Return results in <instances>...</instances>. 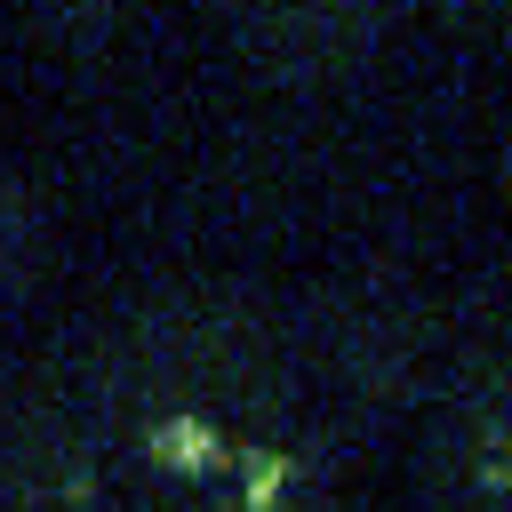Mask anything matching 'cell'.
Segmentation results:
<instances>
[{
	"label": "cell",
	"mask_w": 512,
	"mask_h": 512,
	"mask_svg": "<svg viewBox=\"0 0 512 512\" xmlns=\"http://www.w3.org/2000/svg\"><path fill=\"white\" fill-rule=\"evenodd\" d=\"M280 376V320L240 288H176L120 320L96 360V384L136 400H248Z\"/></svg>",
	"instance_id": "1"
},
{
	"label": "cell",
	"mask_w": 512,
	"mask_h": 512,
	"mask_svg": "<svg viewBox=\"0 0 512 512\" xmlns=\"http://www.w3.org/2000/svg\"><path fill=\"white\" fill-rule=\"evenodd\" d=\"M96 432L80 400H8L0 408V504L8 512H80L96 496Z\"/></svg>",
	"instance_id": "2"
},
{
	"label": "cell",
	"mask_w": 512,
	"mask_h": 512,
	"mask_svg": "<svg viewBox=\"0 0 512 512\" xmlns=\"http://www.w3.org/2000/svg\"><path fill=\"white\" fill-rule=\"evenodd\" d=\"M232 16L272 72H344L384 32V0H232Z\"/></svg>",
	"instance_id": "3"
},
{
	"label": "cell",
	"mask_w": 512,
	"mask_h": 512,
	"mask_svg": "<svg viewBox=\"0 0 512 512\" xmlns=\"http://www.w3.org/2000/svg\"><path fill=\"white\" fill-rule=\"evenodd\" d=\"M416 352H424V336L408 312H360L344 328V384L360 400H400L416 376Z\"/></svg>",
	"instance_id": "4"
},
{
	"label": "cell",
	"mask_w": 512,
	"mask_h": 512,
	"mask_svg": "<svg viewBox=\"0 0 512 512\" xmlns=\"http://www.w3.org/2000/svg\"><path fill=\"white\" fill-rule=\"evenodd\" d=\"M24 264H32V208L16 184H0V296L24 280Z\"/></svg>",
	"instance_id": "5"
},
{
	"label": "cell",
	"mask_w": 512,
	"mask_h": 512,
	"mask_svg": "<svg viewBox=\"0 0 512 512\" xmlns=\"http://www.w3.org/2000/svg\"><path fill=\"white\" fill-rule=\"evenodd\" d=\"M40 16H48V32H64V40H96V32L112 24V0H40Z\"/></svg>",
	"instance_id": "6"
},
{
	"label": "cell",
	"mask_w": 512,
	"mask_h": 512,
	"mask_svg": "<svg viewBox=\"0 0 512 512\" xmlns=\"http://www.w3.org/2000/svg\"><path fill=\"white\" fill-rule=\"evenodd\" d=\"M496 184H504V200H512V128H504V144H496Z\"/></svg>",
	"instance_id": "7"
},
{
	"label": "cell",
	"mask_w": 512,
	"mask_h": 512,
	"mask_svg": "<svg viewBox=\"0 0 512 512\" xmlns=\"http://www.w3.org/2000/svg\"><path fill=\"white\" fill-rule=\"evenodd\" d=\"M456 8H480V0H456Z\"/></svg>",
	"instance_id": "8"
}]
</instances>
